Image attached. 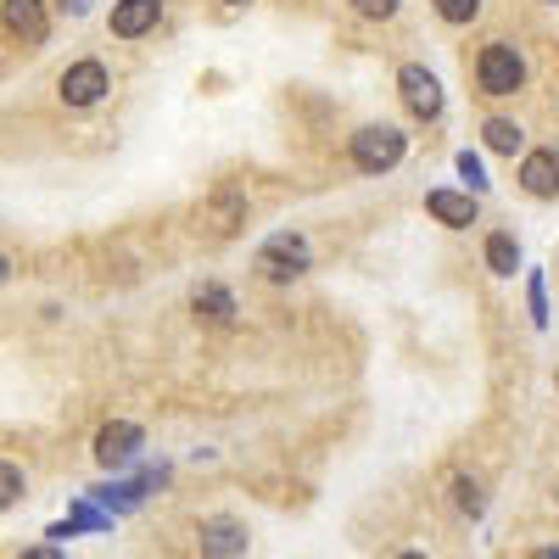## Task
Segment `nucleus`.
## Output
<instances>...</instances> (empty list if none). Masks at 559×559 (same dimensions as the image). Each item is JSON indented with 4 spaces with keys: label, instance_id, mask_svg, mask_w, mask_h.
Segmentation results:
<instances>
[{
    "label": "nucleus",
    "instance_id": "nucleus-1",
    "mask_svg": "<svg viewBox=\"0 0 559 559\" xmlns=\"http://www.w3.org/2000/svg\"><path fill=\"white\" fill-rule=\"evenodd\" d=\"M526 84V57L515 51L509 39H492V45H481V57H476V90L481 96H515V90Z\"/></svg>",
    "mask_w": 559,
    "mask_h": 559
},
{
    "label": "nucleus",
    "instance_id": "nucleus-2",
    "mask_svg": "<svg viewBox=\"0 0 559 559\" xmlns=\"http://www.w3.org/2000/svg\"><path fill=\"white\" fill-rule=\"evenodd\" d=\"M408 152V134L392 129V123H369L353 134V168L358 174H392Z\"/></svg>",
    "mask_w": 559,
    "mask_h": 559
},
{
    "label": "nucleus",
    "instance_id": "nucleus-3",
    "mask_svg": "<svg viewBox=\"0 0 559 559\" xmlns=\"http://www.w3.org/2000/svg\"><path fill=\"white\" fill-rule=\"evenodd\" d=\"M252 269H258L263 280H297V274L308 269V241L292 236V229H280V236H269V241L258 247Z\"/></svg>",
    "mask_w": 559,
    "mask_h": 559
},
{
    "label": "nucleus",
    "instance_id": "nucleus-4",
    "mask_svg": "<svg viewBox=\"0 0 559 559\" xmlns=\"http://www.w3.org/2000/svg\"><path fill=\"white\" fill-rule=\"evenodd\" d=\"M397 96H403V107L414 112V118H442V84H437V73L431 68H419V62H408V68H397Z\"/></svg>",
    "mask_w": 559,
    "mask_h": 559
},
{
    "label": "nucleus",
    "instance_id": "nucleus-5",
    "mask_svg": "<svg viewBox=\"0 0 559 559\" xmlns=\"http://www.w3.org/2000/svg\"><path fill=\"white\" fill-rule=\"evenodd\" d=\"M112 90V79H107V68L96 62V57H84V62H73L62 79H57V96L68 102V107H96L102 96Z\"/></svg>",
    "mask_w": 559,
    "mask_h": 559
},
{
    "label": "nucleus",
    "instance_id": "nucleus-6",
    "mask_svg": "<svg viewBox=\"0 0 559 559\" xmlns=\"http://www.w3.org/2000/svg\"><path fill=\"white\" fill-rule=\"evenodd\" d=\"M140 448H146V431L129 426V419H112V426L96 431V464L102 471H123V464L140 459Z\"/></svg>",
    "mask_w": 559,
    "mask_h": 559
},
{
    "label": "nucleus",
    "instance_id": "nucleus-7",
    "mask_svg": "<svg viewBox=\"0 0 559 559\" xmlns=\"http://www.w3.org/2000/svg\"><path fill=\"white\" fill-rule=\"evenodd\" d=\"M7 34L23 45V51H39L45 34H51V17H45V0H7Z\"/></svg>",
    "mask_w": 559,
    "mask_h": 559
},
{
    "label": "nucleus",
    "instance_id": "nucleus-8",
    "mask_svg": "<svg viewBox=\"0 0 559 559\" xmlns=\"http://www.w3.org/2000/svg\"><path fill=\"white\" fill-rule=\"evenodd\" d=\"M197 543H202V559H247V526L229 521V515L202 521Z\"/></svg>",
    "mask_w": 559,
    "mask_h": 559
},
{
    "label": "nucleus",
    "instance_id": "nucleus-9",
    "mask_svg": "<svg viewBox=\"0 0 559 559\" xmlns=\"http://www.w3.org/2000/svg\"><path fill=\"white\" fill-rule=\"evenodd\" d=\"M521 191L537 197V202L559 197V152H526V163H521Z\"/></svg>",
    "mask_w": 559,
    "mask_h": 559
},
{
    "label": "nucleus",
    "instance_id": "nucleus-10",
    "mask_svg": "<svg viewBox=\"0 0 559 559\" xmlns=\"http://www.w3.org/2000/svg\"><path fill=\"white\" fill-rule=\"evenodd\" d=\"M163 17V0H118L112 7V34L118 39H140V34H152Z\"/></svg>",
    "mask_w": 559,
    "mask_h": 559
},
{
    "label": "nucleus",
    "instance_id": "nucleus-11",
    "mask_svg": "<svg viewBox=\"0 0 559 559\" xmlns=\"http://www.w3.org/2000/svg\"><path fill=\"white\" fill-rule=\"evenodd\" d=\"M426 213L448 229H471L476 224V197H464V191H431L426 197Z\"/></svg>",
    "mask_w": 559,
    "mask_h": 559
},
{
    "label": "nucleus",
    "instance_id": "nucleus-12",
    "mask_svg": "<svg viewBox=\"0 0 559 559\" xmlns=\"http://www.w3.org/2000/svg\"><path fill=\"white\" fill-rule=\"evenodd\" d=\"M487 152H498V157H515L521 146H526V129L515 123V118H487Z\"/></svg>",
    "mask_w": 559,
    "mask_h": 559
},
{
    "label": "nucleus",
    "instance_id": "nucleus-13",
    "mask_svg": "<svg viewBox=\"0 0 559 559\" xmlns=\"http://www.w3.org/2000/svg\"><path fill=\"white\" fill-rule=\"evenodd\" d=\"M112 526V515H102L96 503H73V515L62 521V526H51L45 537H73V532H107Z\"/></svg>",
    "mask_w": 559,
    "mask_h": 559
},
{
    "label": "nucleus",
    "instance_id": "nucleus-14",
    "mask_svg": "<svg viewBox=\"0 0 559 559\" xmlns=\"http://www.w3.org/2000/svg\"><path fill=\"white\" fill-rule=\"evenodd\" d=\"M197 319L229 324V319H236V297H229L224 286H202V292H197Z\"/></svg>",
    "mask_w": 559,
    "mask_h": 559
},
{
    "label": "nucleus",
    "instance_id": "nucleus-15",
    "mask_svg": "<svg viewBox=\"0 0 559 559\" xmlns=\"http://www.w3.org/2000/svg\"><path fill=\"white\" fill-rule=\"evenodd\" d=\"M487 269H492V274H515V269H521L515 236H503V229H498V236H487Z\"/></svg>",
    "mask_w": 559,
    "mask_h": 559
},
{
    "label": "nucleus",
    "instance_id": "nucleus-16",
    "mask_svg": "<svg viewBox=\"0 0 559 559\" xmlns=\"http://www.w3.org/2000/svg\"><path fill=\"white\" fill-rule=\"evenodd\" d=\"M442 23H476L481 17V0H431Z\"/></svg>",
    "mask_w": 559,
    "mask_h": 559
},
{
    "label": "nucleus",
    "instance_id": "nucleus-17",
    "mask_svg": "<svg viewBox=\"0 0 559 559\" xmlns=\"http://www.w3.org/2000/svg\"><path fill=\"white\" fill-rule=\"evenodd\" d=\"M353 12L369 23H386V17H397V0H353Z\"/></svg>",
    "mask_w": 559,
    "mask_h": 559
},
{
    "label": "nucleus",
    "instance_id": "nucleus-18",
    "mask_svg": "<svg viewBox=\"0 0 559 559\" xmlns=\"http://www.w3.org/2000/svg\"><path fill=\"white\" fill-rule=\"evenodd\" d=\"M453 503L464 509V515H481V492H476V481H464V476H459V481H453Z\"/></svg>",
    "mask_w": 559,
    "mask_h": 559
},
{
    "label": "nucleus",
    "instance_id": "nucleus-19",
    "mask_svg": "<svg viewBox=\"0 0 559 559\" xmlns=\"http://www.w3.org/2000/svg\"><path fill=\"white\" fill-rule=\"evenodd\" d=\"M526 302H532V324H548V292H543V274H532Z\"/></svg>",
    "mask_w": 559,
    "mask_h": 559
},
{
    "label": "nucleus",
    "instance_id": "nucleus-20",
    "mask_svg": "<svg viewBox=\"0 0 559 559\" xmlns=\"http://www.w3.org/2000/svg\"><path fill=\"white\" fill-rule=\"evenodd\" d=\"M459 174L471 179V191H487V174H481V157L476 152H459Z\"/></svg>",
    "mask_w": 559,
    "mask_h": 559
},
{
    "label": "nucleus",
    "instance_id": "nucleus-21",
    "mask_svg": "<svg viewBox=\"0 0 559 559\" xmlns=\"http://www.w3.org/2000/svg\"><path fill=\"white\" fill-rule=\"evenodd\" d=\"M0 487H7V492H0V503H17V498H23V476H17V464H0Z\"/></svg>",
    "mask_w": 559,
    "mask_h": 559
},
{
    "label": "nucleus",
    "instance_id": "nucleus-22",
    "mask_svg": "<svg viewBox=\"0 0 559 559\" xmlns=\"http://www.w3.org/2000/svg\"><path fill=\"white\" fill-rule=\"evenodd\" d=\"M17 559H68V554H62V548H51V543H39V548H23Z\"/></svg>",
    "mask_w": 559,
    "mask_h": 559
},
{
    "label": "nucleus",
    "instance_id": "nucleus-23",
    "mask_svg": "<svg viewBox=\"0 0 559 559\" xmlns=\"http://www.w3.org/2000/svg\"><path fill=\"white\" fill-rule=\"evenodd\" d=\"M526 559H559V548H554V543H543V548H532Z\"/></svg>",
    "mask_w": 559,
    "mask_h": 559
},
{
    "label": "nucleus",
    "instance_id": "nucleus-24",
    "mask_svg": "<svg viewBox=\"0 0 559 559\" xmlns=\"http://www.w3.org/2000/svg\"><path fill=\"white\" fill-rule=\"evenodd\" d=\"M62 7H68V12L79 17V12H90V0H62Z\"/></svg>",
    "mask_w": 559,
    "mask_h": 559
},
{
    "label": "nucleus",
    "instance_id": "nucleus-25",
    "mask_svg": "<svg viewBox=\"0 0 559 559\" xmlns=\"http://www.w3.org/2000/svg\"><path fill=\"white\" fill-rule=\"evenodd\" d=\"M397 559H426V554H419V548H403V554H397Z\"/></svg>",
    "mask_w": 559,
    "mask_h": 559
},
{
    "label": "nucleus",
    "instance_id": "nucleus-26",
    "mask_svg": "<svg viewBox=\"0 0 559 559\" xmlns=\"http://www.w3.org/2000/svg\"><path fill=\"white\" fill-rule=\"evenodd\" d=\"M224 7H247V0H224Z\"/></svg>",
    "mask_w": 559,
    "mask_h": 559
},
{
    "label": "nucleus",
    "instance_id": "nucleus-27",
    "mask_svg": "<svg viewBox=\"0 0 559 559\" xmlns=\"http://www.w3.org/2000/svg\"><path fill=\"white\" fill-rule=\"evenodd\" d=\"M548 7H559V0H548Z\"/></svg>",
    "mask_w": 559,
    "mask_h": 559
}]
</instances>
